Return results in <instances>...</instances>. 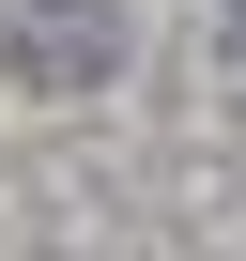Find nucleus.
<instances>
[{
	"label": "nucleus",
	"instance_id": "nucleus-1",
	"mask_svg": "<svg viewBox=\"0 0 246 261\" xmlns=\"http://www.w3.org/2000/svg\"><path fill=\"white\" fill-rule=\"evenodd\" d=\"M77 62H92V16H46V31L16 46V77H77Z\"/></svg>",
	"mask_w": 246,
	"mask_h": 261
},
{
	"label": "nucleus",
	"instance_id": "nucleus-2",
	"mask_svg": "<svg viewBox=\"0 0 246 261\" xmlns=\"http://www.w3.org/2000/svg\"><path fill=\"white\" fill-rule=\"evenodd\" d=\"M231 46H246V0H231Z\"/></svg>",
	"mask_w": 246,
	"mask_h": 261
}]
</instances>
